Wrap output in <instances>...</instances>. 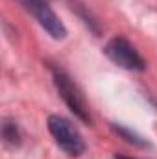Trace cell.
<instances>
[{"label":"cell","mask_w":157,"mask_h":159,"mask_svg":"<svg viewBox=\"0 0 157 159\" xmlns=\"http://www.w3.org/2000/svg\"><path fill=\"white\" fill-rule=\"evenodd\" d=\"M50 72H52V80H54L56 91L59 93V96L63 98V102L67 104V107L83 124L91 126L92 124V117H91L87 100H85L83 93L79 91V87L76 85V81L70 78V74L65 69H61V67H52L50 65Z\"/></svg>","instance_id":"cell-1"},{"label":"cell","mask_w":157,"mask_h":159,"mask_svg":"<svg viewBox=\"0 0 157 159\" xmlns=\"http://www.w3.org/2000/svg\"><path fill=\"white\" fill-rule=\"evenodd\" d=\"M46 126L59 150H63L69 157H79L85 154L87 144L83 141V135L69 119L61 115H50L46 120Z\"/></svg>","instance_id":"cell-2"},{"label":"cell","mask_w":157,"mask_h":159,"mask_svg":"<svg viewBox=\"0 0 157 159\" xmlns=\"http://www.w3.org/2000/svg\"><path fill=\"white\" fill-rule=\"evenodd\" d=\"M72 9H76V11H78V15L83 19V22H85V24H87V26H89L94 34H98V32H100V30H98V22L94 20V17H92V15L85 9L81 4H78V2H72Z\"/></svg>","instance_id":"cell-7"},{"label":"cell","mask_w":157,"mask_h":159,"mask_svg":"<svg viewBox=\"0 0 157 159\" xmlns=\"http://www.w3.org/2000/svg\"><path fill=\"white\" fill-rule=\"evenodd\" d=\"M104 54L120 69L133 70V72H144L146 70V59L139 54V50L122 35L109 39L104 46Z\"/></svg>","instance_id":"cell-3"},{"label":"cell","mask_w":157,"mask_h":159,"mask_svg":"<svg viewBox=\"0 0 157 159\" xmlns=\"http://www.w3.org/2000/svg\"><path fill=\"white\" fill-rule=\"evenodd\" d=\"M113 159H135V157H128V156H120V154H115Z\"/></svg>","instance_id":"cell-8"},{"label":"cell","mask_w":157,"mask_h":159,"mask_svg":"<svg viewBox=\"0 0 157 159\" xmlns=\"http://www.w3.org/2000/svg\"><path fill=\"white\" fill-rule=\"evenodd\" d=\"M2 139H4V143H6L9 148L20 146V143H22V133H20L19 124H17L15 119L6 117V119L2 120Z\"/></svg>","instance_id":"cell-5"},{"label":"cell","mask_w":157,"mask_h":159,"mask_svg":"<svg viewBox=\"0 0 157 159\" xmlns=\"http://www.w3.org/2000/svg\"><path fill=\"white\" fill-rule=\"evenodd\" d=\"M111 129L117 133L120 139H124L128 144H131L135 148H148V141L141 133H137L135 129H131V128H128L124 124H115V122L111 124Z\"/></svg>","instance_id":"cell-6"},{"label":"cell","mask_w":157,"mask_h":159,"mask_svg":"<svg viewBox=\"0 0 157 159\" xmlns=\"http://www.w3.org/2000/svg\"><path fill=\"white\" fill-rule=\"evenodd\" d=\"M37 22L39 26L56 41H63L67 37V26L50 7L48 0H17Z\"/></svg>","instance_id":"cell-4"}]
</instances>
